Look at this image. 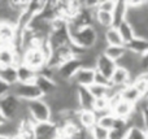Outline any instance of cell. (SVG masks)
Here are the masks:
<instances>
[{
    "label": "cell",
    "instance_id": "27",
    "mask_svg": "<svg viewBox=\"0 0 148 139\" xmlns=\"http://www.w3.org/2000/svg\"><path fill=\"white\" fill-rule=\"evenodd\" d=\"M91 139H109V130L103 129L99 125H95L91 130H88Z\"/></svg>",
    "mask_w": 148,
    "mask_h": 139
},
{
    "label": "cell",
    "instance_id": "26",
    "mask_svg": "<svg viewBox=\"0 0 148 139\" xmlns=\"http://www.w3.org/2000/svg\"><path fill=\"white\" fill-rule=\"evenodd\" d=\"M116 120L117 118L109 112V113H105V114H103V116L97 117V125L101 126L103 129L112 130L113 126H114V124H116Z\"/></svg>",
    "mask_w": 148,
    "mask_h": 139
},
{
    "label": "cell",
    "instance_id": "14",
    "mask_svg": "<svg viewBox=\"0 0 148 139\" xmlns=\"http://www.w3.org/2000/svg\"><path fill=\"white\" fill-rule=\"evenodd\" d=\"M120 96L123 101H126V103L131 104V105H134V107L140 103V100L143 99V95L139 92L138 88H136L133 83H130V85H127L126 87L121 88Z\"/></svg>",
    "mask_w": 148,
    "mask_h": 139
},
{
    "label": "cell",
    "instance_id": "7",
    "mask_svg": "<svg viewBox=\"0 0 148 139\" xmlns=\"http://www.w3.org/2000/svg\"><path fill=\"white\" fill-rule=\"evenodd\" d=\"M95 78V69L90 68H79L78 72L74 74L72 83L75 87H87L88 88L91 85H94Z\"/></svg>",
    "mask_w": 148,
    "mask_h": 139
},
{
    "label": "cell",
    "instance_id": "34",
    "mask_svg": "<svg viewBox=\"0 0 148 139\" xmlns=\"http://www.w3.org/2000/svg\"><path fill=\"white\" fill-rule=\"evenodd\" d=\"M5 122H7V118H5L4 114H3L1 112H0V126H3V125H4Z\"/></svg>",
    "mask_w": 148,
    "mask_h": 139
},
{
    "label": "cell",
    "instance_id": "33",
    "mask_svg": "<svg viewBox=\"0 0 148 139\" xmlns=\"http://www.w3.org/2000/svg\"><path fill=\"white\" fill-rule=\"evenodd\" d=\"M9 92H10V87L8 85H5L3 81H0V99Z\"/></svg>",
    "mask_w": 148,
    "mask_h": 139
},
{
    "label": "cell",
    "instance_id": "3",
    "mask_svg": "<svg viewBox=\"0 0 148 139\" xmlns=\"http://www.w3.org/2000/svg\"><path fill=\"white\" fill-rule=\"evenodd\" d=\"M10 92L17 99H20L21 101H25V103L42 98V94L39 88L35 86V83H16L14 86L10 87Z\"/></svg>",
    "mask_w": 148,
    "mask_h": 139
},
{
    "label": "cell",
    "instance_id": "1",
    "mask_svg": "<svg viewBox=\"0 0 148 139\" xmlns=\"http://www.w3.org/2000/svg\"><path fill=\"white\" fill-rule=\"evenodd\" d=\"M68 31L70 36V43L81 49H91L97 40V34L92 25L74 27L68 23Z\"/></svg>",
    "mask_w": 148,
    "mask_h": 139
},
{
    "label": "cell",
    "instance_id": "5",
    "mask_svg": "<svg viewBox=\"0 0 148 139\" xmlns=\"http://www.w3.org/2000/svg\"><path fill=\"white\" fill-rule=\"evenodd\" d=\"M22 64L39 73L44 66H47V60L38 47H33L22 51Z\"/></svg>",
    "mask_w": 148,
    "mask_h": 139
},
{
    "label": "cell",
    "instance_id": "9",
    "mask_svg": "<svg viewBox=\"0 0 148 139\" xmlns=\"http://www.w3.org/2000/svg\"><path fill=\"white\" fill-rule=\"evenodd\" d=\"M95 100L87 87H77V101L79 111H94Z\"/></svg>",
    "mask_w": 148,
    "mask_h": 139
},
{
    "label": "cell",
    "instance_id": "18",
    "mask_svg": "<svg viewBox=\"0 0 148 139\" xmlns=\"http://www.w3.org/2000/svg\"><path fill=\"white\" fill-rule=\"evenodd\" d=\"M36 75H38V72L29 68L27 65L21 64L17 66L18 83H34L36 79Z\"/></svg>",
    "mask_w": 148,
    "mask_h": 139
},
{
    "label": "cell",
    "instance_id": "21",
    "mask_svg": "<svg viewBox=\"0 0 148 139\" xmlns=\"http://www.w3.org/2000/svg\"><path fill=\"white\" fill-rule=\"evenodd\" d=\"M94 23L99 25L100 27L103 29H109L113 27V17H112V13H108V12H103V10H97L95 9L94 12Z\"/></svg>",
    "mask_w": 148,
    "mask_h": 139
},
{
    "label": "cell",
    "instance_id": "35",
    "mask_svg": "<svg viewBox=\"0 0 148 139\" xmlns=\"http://www.w3.org/2000/svg\"><path fill=\"white\" fill-rule=\"evenodd\" d=\"M53 139H65V138H62V137H60V135H57V137H55Z\"/></svg>",
    "mask_w": 148,
    "mask_h": 139
},
{
    "label": "cell",
    "instance_id": "22",
    "mask_svg": "<svg viewBox=\"0 0 148 139\" xmlns=\"http://www.w3.org/2000/svg\"><path fill=\"white\" fill-rule=\"evenodd\" d=\"M104 40L107 43V46H117V47H123L122 38L120 36L117 27H109L105 30L104 33Z\"/></svg>",
    "mask_w": 148,
    "mask_h": 139
},
{
    "label": "cell",
    "instance_id": "24",
    "mask_svg": "<svg viewBox=\"0 0 148 139\" xmlns=\"http://www.w3.org/2000/svg\"><path fill=\"white\" fill-rule=\"evenodd\" d=\"M126 52V48L125 46L123 47H117V46H107V48L104 49V52H103V55H105V56L108 57V59H110L112 61L117 62L118 60L121 59V57L125 55Z\"/></svg>",
    "mask_w": 148,
    "mask_h": 139
},
{
    "label": "cell",
    "instance_id": "28",
    "mask_svg": "<svg viewBox=\"0 0 148 139\" xmlns=\"http://www.w3.org/2000/svg\"><path fill=\"white\" fill-rule=\"evenodd\" d=\"M140 109L142 111V116H143V122H144V131L148 134V98H143L140 100ZM139 104H136V105H139Z\"/></svg>",
    "mask_w": 148,
    "mask_h": 139
},
{
    "label": "cell",
    "instance_id": "19",
    "mask_svg": "<svg viewBox=\"0 0 148 139\" xmlns=\"http://www.w3.org/2000/svg\"><path fill=\"white\" fill-rule=\"evenodd\" d=\"M125 48L127 49V51L133 52V53L142 56V55L146 53V52L148 51V39L138 38V36H135V38H134L130 43L126 44Z\"/></svg>",
    "mask_w": 148,
    "mask_h": 139
},
{
    "label": "cell",
    "instance_id": "10",
    "mask_svg": "<svg viewBox=\"0 0 148 139\" xmlns=\"http://www.w3.org/2000/svg\"><path fill=\"white\" fill-rule=\"evenodd\" d=\"M35 139H53L57 137V127L51 121L48 122H36L34 124Z\"/></svg>",
    "mask_w": 148,
    "mask_h": 139
},
{
    "label": "cell",
    "instance_id": "12",
    "mask_svg": "<svg viewBox=\"0 0 148 139\" xmlns=\"http://www.w3.org/2000/svg\"><path fill=\"white\" fill-rule=\"evenodd\" d=\"M116 68H117V64H116L114 61H112L110 59H108L105 55L101 53V55H99V56H97L95 70H96L97 73H100V74H103L105 78L110 79L113 72L116 70Z\"/></svg>",
    "mask_w": 148,
    "mask_h": 139
},
{
    "label": "cell",
    "instance_id": "30",
    "mask_svg": "<svg viewBox=\"0 0 148 139\" xmlns=\"http://www.w3.org/2000/svg\"><path fill=\"white\" fill-rule=\"evenodd\" d=\"M126 139H148V134L144 130L142 129H135V127H131L130 131H129Z\"/></svg>",
    "mask_w": 148,
    "mask_h": 139
},
{
    "label": "cell",
    "instance_id": "8",
    "mask_svg": "<svg viewBox=\"0 0 148 139\" xmlns=\"http://www.w3.org/2000/svg\"><path fill=\"white\" fill-rule=\"evenodd\" d=\"M109 82H110V87H113V88H116V90L120 91L121 88H123L127 85L133 83V78H131L130 73H129L126 69L117 66L116 70L113 72Z\"/></svg>",
    "mask_w": 148,
    "mask_h": 139
},
{
    "label": "cell",
    "instance_id": "15",
    "mask_svg": "<svg viewBox=\"0 0 148 139\" xmlns=\"http://www.w3.org/2000/svg\"><path fill=\"white\" fill-rule=\"evenodd\" d=\"M77 120L81 129L91 130L95 125H97V116L94 111H78L77 112Z\"/></svg>",
    "mask_w": 148,
    "mask_h": 139
},
{
    "label": "cell",
    "instance_id": "25",
    "mask_svg": "<svg viewBox=\"0 0 148 139\" xmlns=\"http://www.w3.org/2000/svg\"><path fill=\"white\" fill-rule=\"evenodd\" d=\"M90 92L92 94L95 99H101V98H109V95L112 94L113 88L112 87H104V86H99V85H91L88 87Z\"/></svg>",
    "mask_w": 148,
    "mask_h": 139
},
{
    "label": "cell",
    "instance_id": "31",
    "mask_svg": "<svg viewBox=\"0 0 148 139\" xmlns=\"http://www.w3.org/2000/svg\"><path fill=\"white\" fill-rule=\"evenodd\" d=\"M94 83L95 85H99V86H104V87H110V82L108 78H105L103 74L97 73L95 70V78H94Z\"/></svg>",
    "mask_w": 148,
    "mask_h": 139
},
{
    "label": "cell",
    "instance_id": "4",
    "mask_svg": "<svg viewBox=\"0 0 148 139\" xmlns=\"http://www.w3.org/2000/svg\"><path fill=\"white\" fill-rule=\"evenodd\" d=\"M73 57H75V52H74V46L70 43V44H68V46H62V47H60V48L53 49V52H52V55H51V59L47 62V66L56 70L57 68L61 66L64 62L69 61Z\"/></svg>",
    "mask_w": 148,
    "mask_h": 139
},
{
    "label": "cell",
    "instance_id": "2",
    "mask_svg": "<svg viewBox=\"0 0 148 139\" xmlns=\"http://www.w3.org/2000/svg\"><path fill=\"white\" fill-rule=\"evenodd\" d=\"M27 104V109H29V114H30L31 120L34 121V124L36 122H48L51 121V114L52 111L49 108V105L43 100V99H36V100L29 101Z\"/></svg>",
    "mask_w": 148,
    "mask_h": 139
},
{
    "label": "cell",
    "instance_id": "32",
    "mask_svg": "<svg viewBox=\"0 0 148 139\" xmlns=\"http://www.w3.org/2000/svg\"><path fill=\"white\" fill-rule=\"evenodd\" d=\"M140 68L144 72H148V51L140 56Z\"/></svg>",
    "mask_w": 148,
    "mask_h": 139
},
{
    "label": "cell",
    "instance_id": "17",
    "mask_svg": "<svg viewBox=\"0 0 148 139\" xmlns=\"http://www.w3.org/2000/svg\"><path fill=\"white\" fill-rule=\"evenodd\" d=\"M126 13H127L126 0H116V7L112 12L113 27H118V26L126 20Z\"/></svg>",
    "mask_w": 148,
    "mask_h": 139
},
{
    "label": "cell",
    "instance_id": "13",
    "mask_svg": "<svg viewBox=\"0 0 148 139\" xmlns=\"http://www.w3.org/2000/svg\"><path fill=\"white\" fill-rule=\"evenodd\" d=\"M34 83H35V86L39 88V91H40L42 98H43V96H49L57 91V85L55 83V81L52 79V78L47 77V75L38 74Z\"/></svg>",
    "mask_w": 148,
    "mask_h": 139
},
{
    "label": "cell",
    "instance_id": "16",
    "mask_svg": "<svg viewBox=\"0 0 148 139\" xmlns=\"http://www.w3.org/2000/svg\"><path fill=\"white\" fill-rule=\"evenodd\" d=\"M134 111H135V107L129 104V103H126V101H123V100H121L120 103H117L112 109H110V113H112L116 118L129 120Z\"/></svg>",
    "mask_w": 148,
    "mask_h": 139
},
{
    "label": "cell",
    "instance_id": "29",
    "mask_svg": "<svg viewBox=\"0 0 148 139\" xmlns=\"http://www.w3.org/2000/svg\"><path fill=\"white\" fill-rule=\"evenodd\" d=\"M114 7H116V0H100L96 9L103 10V12L112 13L113 9H114Z\"/></svg>",
    "mask_w": 148,
    "mask_h": 139
},
{
    "label": "cell",
    "instance_id": "11",
    "mask_svg": "<svg viewBox=\"0 0 148 139\" xmlns=\"http://www.w3.org/2000/svg\"><path fill=\"white\" fill-rule=\"evenodd\" d=\"M17 35V29L9 22H0V42L4 47H13Z\"/></svg>",
    "mask_w": 148,
    "mask_h": 139
},
{
    "label": "cell",
    "instance_id": "23",
    "mask_svg": "<svg viewBox=\"0 0 148 139\" xmlns=\"http://www.w3.org/2000/svg\"><path fill=\"white\" fill-rule=\"evenodd\" d=\"M117 30H118V33H120V36L122 38V42H123V44H125V46L127 43H130V42L135 38L134 27L129 22H126V21H123V22L118 26Z\"/></svg>",
    "mask_w": 148,
    "mask_h": 139
},
{
    "label": "cell",
    "instance_id": "20",
    "mask_svg": "<svg viewBox=\"0 0 148 139\" xmlns=\"http://www.w3.org/2000/svg\"><path fill=\"white\" fill-rule=\"evenodd\" d=\"M0 81L8 85L9 87L14 86L18 83L17 77V68L16 66H7V68H0Z\"/></svg>",
    "mask_w": 148,
    "mask_h": 139
},
{
    "label": "cell",
    "instance_id": "36",
    "mask_svg": "<svg viewBox=\"0 0 148 139\" xmlns=\"http://www.w3.org/2000/svg\"><path fill=\"white\" fill-rule=\"evenodd\" d=\"M0 139H9V138H5V137H3V135H0Z\"/></svg>",
    "mask_w": 148,
    "mask_h": 139
},
{
    "label": "cell",
    "instance_id": "6",
    "mask_svg": "<svg viewBox=\"0 0 148 139\" xmlns=\"http://www.w3.org/2000/svg\"><path fill=\"white\" fill-rule=\"evenodd\" d=\"M22 101L17 99L12 92L0 99V112L7 120H18V112Z\"/></svg>",
    "mask_w": 148,
    "mask_h": 139
}]
</instances>
